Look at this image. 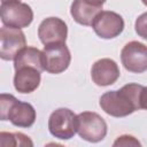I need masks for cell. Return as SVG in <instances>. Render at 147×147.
<instances>
[{"label": "cell", "mask_w": 147, "mask_h": 147, "mask_svg": "<svg viewBox=\"0 0 147 147\" xmlns=\"http://www.w3.org/2000/svg\"><path fill=\"white\" fill-rule=\"evenodd\" d=\"M144 86L139 84H126L117 91L106 92L100 98V107L105 113L114 117H125L141 109L140 99Z\"/></svg>", "instance_id": "1"}, {"label": "cell", "mask_w": 147, "mask_h": 147, "mask_svg": "<svg viewBox=\"0 0 147 147\" xmlns=\"http://www.w3.org/2000/svg\"><path fill=\"white\" fill-rule=\"evenodd\" d=\"M0 117L2 121H10L20 127H30L36 121V110L28 103L17 100L11 94L0 95Z\"/></svg>", "instance_id": "2"}, {"label": "cell", "mask_w": 147, "mask_h": 147, "mask_svg": "<svg viewBox=\"0 0 147 147\" xmlns=\"http://www.w3.org/2000/svg\"><path fill=\"white\" fill-rule=\"evenodd\" d=\"M1 21L6 26L26 28L33 20V11L31 7L20 0H3L0 7Z\"/></svg>", "instance_id": "3"}, {"label": "cell", "mask_w": 147, "mask_h": 147, "mask_svg": "<svg viewBox=\"0 0 147 147\" xmlns=\"http://www.w3.org/2000/svg\"><path fill=\"white\" fill-rule=\"evenodd\" d=\"M77 132L82 139L98 142L107 134V123L96 113L83 111L77 115Z\"/></svg>", "instance_id": "4"}, {"label": "cell", "mask_w": 147, "mask_h": 147, "mask_svg": "<svg viewBox=\"0 0 147 147\" xmlns=\"http://www.w3.org/2000/svg\"><path fill=\"white\" fill-rule=\"evenodd\" d=\"M48 129L55 138L70 139L77 132V115L68 108H59L51 114Z\"/></svg>", "instance_id": "5"}, {"label": "cell", "mask_w": 147, "mask_h": 147, "mask_svg": "<svg viewBox=\"0 0 147 147\" xmlns=\"http://www.w3.org/2000/svg\"><path fill=\"white\" fill-rule=\"evenodd\" d=\"M44 67L49 74H61L70 64L71 55L65 42L45 45L44 51Z\"/></svg>", "instance_id": "6"}, {"label": "cell", "mask_w": 147, "mask_h": 147, "mask_svg": "<svg viewBox=\"0 0 147 147\" xmlns=\"http://www.w3.org/2000/svg\"><path fill=\"white\" fill-rule=\"evenodd\" d=\"M26 45L25 36L21 29L2 26L0 30V57L9 61L14 60L18 52Z\"/></svg>", "instance_id": "7"}, {"label": "cell", "mask_w": 147, "mask_h": 147, "mask_svg": "<svg viewBox=\"0 0 147 147\" xmlns=\"http://www.w3.org/2000/svg\"><path fill=\"white\" fill-rule=\"evenodd\" d=\"M121 61L127 71L141 74L147 70V46L139 41L127 42L121 52Z\"/></svg>", "instance_id": "8"}, {"label": "cell", "mask_w": 147, "mask_h": 147, "mask_svg": "<svg viewBox=\"0 0 147 147\" xmlns=\"http://www.w3.org/2000/svg\"><path fill=\"white\" fill-rule=\"evenodd\" d=\"M94 32L103 39H111L122 33L124 29L123 17L110 10H101L93 21Z\"/></svg>", "instance_id": "9"}, {"label": "cell", "mask_w": 147, "mask_h": 147, "mask_svg": "<svg viewBox=\"0 0 147 147\" xmlns=\"http://www.w3.org/2000/svg\"><path fill=\"white\" fill-rule=\"evenodd\" d=\"M67 34V24L59 17L45 18L38 28V37L44 45L65 42Z\"/></svg>", "instance_id": "10"}, {"label": "cell", "mask_w": 147, "mask_h": 147, "mask_svg": "<svg viewBox=\"0 0 147 147\" xmlns=\"http://www.w3.org/2000/svg\"><path fill=\"white\" fill-rule=\"evenodd\" d=\"M119 68L117 63L111 59L98 60L91 70L93 82L99 86H108L114 84L119 77Z\"/></svg>", "instance_id": "11"}, {"label": "cell", "mask_w": 147, "mask_h": 147, "mask_svg": "<svg viewBox=\"0 0 147 147\" xmlns=\"http://www.w3.org/2000/svg\"><path fill=\"white\" fill-rule=\"evenodd\" d=\"M102 3L96 0H74L70 14L82 25H92L95 16L102 10Z\"/></svg>", "instance_id": "12"}, {"label": "cell", "mask_w": 147, "mask_h": 147, "mask_svg": "<svg viewBox=\"0 0 147 147\" xmlns=\"http://www.w3.org/2000/svg\"><path fill=\"white\" fill-rule=\"evenodd\" d=\"M40 72L32 67H21L15 69L14 86L20 93H31L40 84Z\"/></svg>", "instance_id": "13"}, {"label": "cell", "mask_w": 147, "mask_h": 147, "mask_svg": "<svg viewBox=\"0 0 147 147\" xmlns=\"http://www.w3.org/2000/svg\"><path fill=\"white\" fill-rule=\"evenodd\" d=\"M21 67H32L38 69L39 71L45 70L42 52L31 46L21 49L14 59V68L18 69Z\"/></svg>", "instance_id": "14"}, {"label": "cell", "mask_w": 147, "mask_h": 147, "mask_svg": "<svg viewBox=\"0 0 147 147\" xmlns=\"http://www.w3.org/2000/svg\"><path fill=\"white\" fill-rule=\"evenodd\" d=\"M0 144L2 147L6 146H32V141L29 139L28 136L23 133H0Z\"/></svg>", "instance_id": "15"}, {"label": "cell", "mask_w": 147, "mask_h": 147, "mask_svg": "<svg viewBox=\"0 0 147 147\" xmlns=\"http://www.w3.org/2000/svg\"><path fill=\"white\" fill-rule=\"evenodd\" d=\"M134 29H136V32L138 33V36H140L141 38L147 40V11L141 14L136 20Z\"/></svg>", "instance_id": "16"}, {"label": "cell", "mask_w": 147, "mask_h": 147, "mask_svg": "<svg viewBox=\"0 0 147 147\" xmlns=\"http://www.w3.org/2000/svg\"><path fill=\"white\" fill-rule=\"evenodd\" d=\"M127 145H136V146H139V141L136 140L133 137L131 136H122V137H118V139L114 142V146H127Z\"/></svg>", "instance_id": "17"}, {"label": "cell", "mask_w": 147, "mask_h": 147, "mask_svg": "<svg viewBox=\"0 0 147 147\" xmlns=\"http://www.w3.org/2000/svg\"><path fill=\"white\" fill-rule=\"evenodd\" d=\"M140 105H141V109H147V87H145V86H144L142 92H141Z\"/></svg>", "instance_id": "18"}, {"label": "cell", "mask_w": 147, "mask_h": 147, "mask_svg": "<svg viewBox=\"0 0 147 147\" xmlns=\"http://www.w3.org/2000/svg\"><path fill=\"white\" fill-rule=\"evenodd\" d=\"M96 1H99V2H100V3H102V5L106 2V0H96Z\"/></svg>", "instance_id": "19"}, {"label": "cell", "mask_w": 147, "mask_h": 147, "mask_svg": "<svg viewBox=\"0 0 147 147\" xmlns=\"http://www.w3.org/2000/svg\"><path fill=\"white\" fill-rule=\"evenodd\" d=\"M141 1H142V3H144V5H146V6H147V0H141Z\"/></svg>", "instance_id": "20"}]
</instances>
